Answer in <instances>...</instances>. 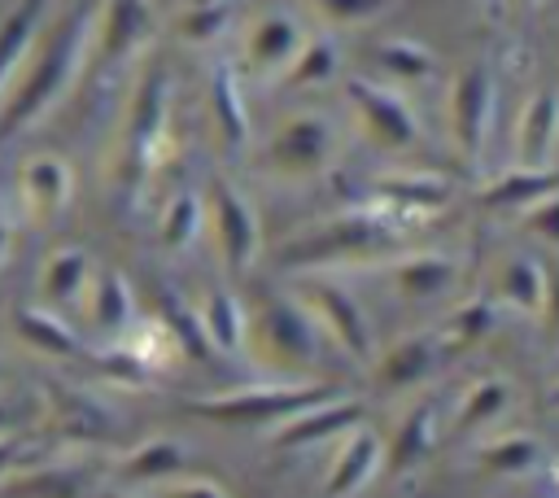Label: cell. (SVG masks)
I'll return each instance as SVG.
<instances>
[{"label":"cell","instance_id":"cell-27","mask_svg":"<svg viewBox=\"0 0 559 498\" xmlns=\"http://www.w3.org/2000/svg\"><path fill=\"white\" fill-rule=\"evenodd\" d=\"M92 275H96V262H92L87 249L66 245V249L48 253V262L39 266V297H44V306H52V310L83 306Z\"/></svg>","mask_w":559,"mask_h":498},{"label":"cell","instance_id":"cell-15","mask_svg":"<svg viewBox=\"0 0 559 498\" xmlns=\"http://www.w3.org/2000/svg\"><path fill=\"white\" fill-rule=\"evenodd\" d=\"M367 419V406L358 398H341V393H328L301 411H293L288 419H280L271 428V446L275 450H310V446H323V441H341L349 428H358Z\"/></svg>","mask_w":559,"mask_h":498},{"label":"cell","instance_id":"cell-37","mask_svg":"<svg viewBox=\"0 0 559 498\" xmlns=\"http://www.w3.org/2000/svg\"><path fill=\"white\" fill-rule=\"evenodd\" d=\"M48 419H52L57 428L74 432L79 441L92 437L96 428H105V411H100L92 398H83L79 389H52V393H48Z\"/></svg>","mask_w":559,"mask_h":498},{"label":"cell","instance_id":"cell-31","mask_svg":"<svg viewBox=\"0 0 559 498\" xmlns=\"http://www.w3.org/2000/svg\"><path fill=\"white\" fill-rule=\"evenodd\" d=\"M555 188H559V170L555 166H546V170H537V166H511L493 183L480 188V201L493 205V210H515L520 214V210H528L533 201H542Z\"/></svg>","mask_w":559,"mask_h":498},{"label":"cell","instance_id":"cell-38","mask_svg":"<svg viewBox=\"0 0 559 498\" xmlns=\"http://www.w3.org/2000/svg\"><path fill=\"white\" fill-rule=\"evenodd\" d=\"M227 22H231V9L227 4H183V13H179V22H175V31L188 39V44H214L223 31H227Z\"/></svg>","mask_w":559,"mask_h":498},{"label":"cell","instance_id":"cell-26","mask_svg":"<svg viewBox=\"0 0 559 498\" xmlns=\"http://www.w3.org/2000/svg\"><path fill=\"white\" fill-rule=\"evenodd\" d=\"M179 467H183V446L170 437H148L109 459V476L131 489H153V485L179 476Z\"/></svg>","mask_w":559,"mask_h":498},{"label":"cell","instance_id":"cell-39","mask_svg":"<svg viewBox=\"0 0 559 498\" xmlns=\"http://www.w3.org/2000/svg\"><path fill=\"white\" fill-rule=\"evenodd\" d=\"M520 218H524V227H528L537 240H546V245L559 249V188L546 192L542 201H533L528 210H520Z\"/></svg>","mask_w":559,"mask_h":498},{"label":"cell","instance_id":"cell-41","mask_svg":"<svg viewBox=\"0 0 559 498\" xmlns=\"http://www.w3.org/2000/svg\"><path fill=\"white\" fill-rule=\"evenodd\" d=\"M328 22H341V26H354V22H371L376 13H384L389 0H310Z\"/></svg>","mask_w":559,"mask_h":498},{"label":"cell","instance_id":"cell-23","mask_svg":"<svg viewBox=\"0 0 559 498\" xmlns=\"http://www.w3.org/2000/svg\"><path fill=\"white\" fill-rule=\"evenodd\" d=\"M192 310H197V323H201L205 345L214 354H223V358L245 354V345H249V306L240 301L236 288H210Z\"/></svg>","mask_w":559,"mask_h":498},{"label":"cell","instance_id":"cell-43","mask_svg":"<svg viewBox=\"0 0 559 498\" xmlns=\"http://www.w3.org/2000/svg\"><path fill=\"white\" fill-rule=\"evenodd\" d=\"M22 454H26V441H22L17 432L0 437V481H4L13 467H22Z\"/></svg>","mask_w":559,"mask_h":498},{"label":"cell","instance_id":"cell-8","mask_svg":"<svg viewBox=\"0 0 559 498\" xmlns=\"http://www.w3.org/2000/svg\"><path fill=\"white\" fill-rule=\"evenodd\" d=\"M157 35V9L153 0H96L92 31H87V61L83 74L109 79L118 66H127L148 39Z\"/></svg>","mask_w":559,"mask_h":498},{"label":"cell","instance_id":"cell-49","mask_svg":"<svg viewBox=\"0 0 559 498\" xmlns=\"http://www.w3.org/2000/svg\"><path fill=\"white\" fill-rule=\"evenodd\" d=\"M0 384H4V363H0Z\"/></svg>","mask_w":559,"mask_h":498},{"label":"cell","instance_id":"cell-42","mask_svg":"<svg viewBox=\"0 0 559 498\" xmlns=\"http://www.w3.org/2000/svg\"><path fill=\"white\" fill-rule=\"evenodd\" d=\"M546 323V332L559 341V266H550V280H546V306L537 315Z\"/></svg>","mask_w":559,"mask_h":498},{"label":"cell","instance_id":"cell-11","mask_svg":"<svg viewBox=\"0 0 559 498\" xmlns=\"http://www.w3.org/2000/svg\"><path fill=\"white\" fill-rule=\"evenodd\" d=\"M493 100H498V83H493V70L485 61H472L454 74L445 118H450V140L467 162H480V153L489 144Z\"/></svg>","mask_w":559,"mask_h":498},{"label":"cell","instance_id":"cell-19","mask_svg":"<svg viewBox=\"0 0 559 498\" xmlns=\"http://www.w3.org/2000/svg\"><path fill=\"white\" fill-rule=\"evenodd\" d=\"M83 319H87V328H92L105 345L122 341V336L135 328V319H140V315H135L131 280H127L122 271H114V266L96 271L92 284H87V297H83Z\"/></svg>","mask_w":559,"mask_h":498},{"label":"cell","instance_id":"cell-6","mask_svg":"<svg viewBox=\"0 0 559 498\" xmlns=\"http://www.w3.org/2000/svg\"><path fill=\"white\" fill-rule=\"evenodd\" d=\"M336 393L332 384H310V380H271V384H240L223 389L210 398H192L188 411L201 419H214L223 428H275L293 411Z\"/></svg>","mask_w":559,"mask_h":498},{"label":"cell","instance_id":"cell-30","mask_svg":"<svg viewBox=\"0 0 559 498\" xmlns=\"http://www.w3.org/2000/svg\"><path fill=\"white\" fill-rule=\"evenodd\" d=\"M13 332L26 349H35L39 358H70L79 354V336L74 328L52 310V306H17L13 310Z\"/></svg>","mask_w":559,"mask_h":498},{"label":"cell","instance_id":"cell-25","mask_svg":"<svg viewBox=\"0 0 559 498\" xmlns=\"http://www.w3.org/2000/svg\"><path fill=\"white\" fill-rule=\"evenodd\" d=\"M432 446H437V402H432V398H415V402L402 411L393 437L384 441V467H389L393 476L415 472V467L428 459Z\"/></svg>","mask_w":559,"mask_h":498},{"label":"cell","instance_id":"cell-16","mask_svg":"<svg viewBox=\"0 0 559 498\" xmlns=\"http://www.w3.org/2000/svg\"><path fill=\"white\" fill-rule=\"evenodd\" d=\"M441 358L445 354H441L437 332H411V336L376 349V358L367 367H371L376 389H384V393H411V389H419L437 371Z\"/></svg>","mask_w":559,"mask_h":498},{"label":"cell","instance_id":"cell-36","mask_svg":"<svg viewBox=\"0 0 559 498\" xmlns=\"http://www.w3.org/2000/svg\"><path fill=\"white\" fill-rule=\"evenodd\" d=\"M489 328H493V301H489V297H472V301H463V306H459L441 328H432V332H437V341H441V354L450 358V354L476 345L480 336H489Z\"/></svg>","mask_w":559,"mask_h":498},{"label":"cell","instance_id":"cell-7","mask_svg":"<svg viewBox=\"0 0 559 498\" xmlns=\"http://www.w3.org/2000/svg\"><path fill=\"white\" fill-rule=\"evenodd\" d=\"M293 297L301 301V310L314 319V328L354 363H371L376 358V336H371V319L362 310V301L332 275V271H297L293 280Z\"/></svg>","mask_w":559,"mask_h":498},{"label":"cell","instance_id":"cell-34","mask_svg":"<svg viewBox=\"0 0 559 498\" xmlns=\"http://www.w3.org/2000/svg\"><path fill=\"white\" fill-rule=\"evenodd\" d=\"M201 232H205V197L192 192V188L175 192V197L166 201L162 218H157V240H162V249H170V253L192 249V245L201 240Z\"/></svg>","mask_w":559,"mask_h":498},{"label":"cell","instance_id":"cell-13","mask_svg":"<svg viewBox=\"0 0 559 498\" xmlns=\"http://www.w3.org/2000/svg\"><path fill=\"white\" fill-rule=\"evenodd\" d=\"M450 197H454V188L441 175H428V170H384V175L371 179L362 205H371V210H380V214H389L393 223L406 227V223H424V218L441 214L450 205Z\"/></svg>","mask_w":559,"mask_h":498},{"label":"cell","instance_id":"cell-3","mask_svg":"<svg viewBox=\"0 0 559 498\" xmlns=\"http://www.w3.org/2000/svg\"><path fill=\"white\" fill-rule=\"evenodd\" d=\"M341 153V127L323 109H293L258 144V170L275 183L301 188L332 170Z\"/></svg>","mask_w":559,"mask_h":498},{"label":"cell","instance_id":"cell-21","mask_svg":"<svg viewBox=\"0 0 559 498\" xmlns=\"http://www.w3.org/2000/svg\"><path fill=\"white\" fill-rule=\"evenodd\" d=\"M92 485V467L74 454V459H57V463H39V467H13L0 481L4 498H83Z\"/></svg>","mask_w":559,"mask_h":498},{"label":"cell","instance_id":"cell-14","mask_svg":"<svg viewBox=\"0 0 559 498\" xmlns=\"http://www.w3.org/2000/svg\"><path fill=\"white\" fill-rule=\"evenodd\" d=\"M306 44V26L288 13V9H266L249 22L245 39H240V79H258L271 83L288 70V61L297 57V48Z\"/></svg>","mask_w":559,"mask_h":498},{"label":"cell","instance_id":"cell-46","mask_svg":"<svg viewBox=\"0 0 559 498\" xmlns=\"http://www.w3.org/2000/svg\"><path fill=\"white\" fill-rule=\"evenodd\" d=\"M192 4H227V9H231L236 0H192Z\"/></svg>","mask_w":559,"mask_h":498},{"label":"cell","instance_id":"cell-24","mask_svg":"<svg viewBox=\"0 0 559 498\" xmlns=\"http://www.w3.org/2000/svg\"><path fill=\"white\" fill-rule=\"evenodd\" d=\"M210 122L223 140V149H245L249 144V105H245V79L236 61H214L210 70Z\"/></svg>","mask_w":559,"mask_h":498},{"label":"cell","instance_id":"cell-44","mask_svg":"<svg viewBox=\"0 0 559 498\" xmlns=\"http://www.w3.org/2000/svg\"><path fill=\"white\" fill-rule=\"evenodd\" d=\"M9 253H13V218H9L4 210H0V271H4Z\"/></svg>","mask_w":559,"mask_h":498},{"label":"cell","instance_id":"cell-1","mask_svg":"<svg viewBox=\"0 0 559 498\" xmlns=\"http://www.w3.org/2000/svg\"><path fill=\"white\" fill-rule=\"evenodd\" d=\"M92 13H96V0H79L70 13L52 17L39 31L35 48L26 52L22 70L13 74V83L0 96V140H13L26 127H35L83 79Z\"/></svg>","mask_w":559,"mask_h":498},{"label":"cell","instance_id":"cell-29","mask_svg":"<svg viewBox=\"0 0 559 498\" xmlns=\"http://www.w3.org/2000/svg\"><path fill=\"white\" fill-rule=\"evenodd\" d=\"M44 17H48V0H17L9 13H0V96L22 70L26 52L35 48Z\"/></svg>","mask_w":559,"mask_h":498},{"label":"cell","instance_id":"cell-10","mask_svg":"<svg viewBox=\"0 0 559 498\" xmlns=\"http://www.w3.org/2000/svg\"><path fill=\"white\" fill-rule=\"evenodd\" d=\"M345 100H349V114L358 122V131L384 149V153H406L419 144V118L411 109V100L389 87V83H376L367 74H349L345 79Z\"/></svg>","mask_w":559,"mask_h":498},{"label":"cell","instance_id":"cell-5","mask_svg":"<svg viewBox=\"0 0 559 498\" xmlns=\"http://www.w3.org/2000/svg\"><path fill=\"white\" fill-rule=\"evenodd\" d=\"M275 380H306L319 354V328L301 310V301L288 297H266L258 310H249V345H245Z\"/></svg>","mask_w":559,"mask_h":498},{"label":"cell","instance_id":"cell-2","mask_svg":"<svg viewBox=\"0 0 559 498\" xmlns=\"http://www.w3.org/2000/svg\"><path fill=\"white\" fill-rule=\"evenodd\" d=\"M402 223H393L389 214L371 210V205H354L341 214H328L319 227L293 236L280 249V271L297 275V271H332L345 262H367V258H393L402 245Z\"/></svg>","mask_w":559,"mask_h":498},{"label":"cell","instance_id":"cell-48","mask_svg":"<svg viewBox=\"0 0 559 498\" xmlns=\"http://www.w3.org/2000/svg\"><path fill=\"white\" fill-rule=\"evenodd\" d=\"M515 4H524V9H537V4H542V0H515Z\"/></svg>","mask_w":559,"mask_h":498},{"label":"cell","instance_id":"cell-40","mask_svg":"<svg viewBox=\"0 0 559 498\" xmlns=\"http://www.w3.org/2000/svg\"><path fill=\"white\" fill-rule=\"evenodd\" d=\"M148 498H231L218 481H205V476H170V481H162V485H153L148 489Z\"/></svg>","mask_w":559,"mask_h":498},{"label":"cell","instance_id":"cell-9","mask_svg":"<svg viewBox=\"0 0 559 498\" xmlns=\"http://www.w3.org/2000/svg\"><path fill=\"white\" fill-rule=\"evenodd\" d=\"M205 227L214 236V253H218V262H223L227 275L253 271V262L262 253V223H258L253 201L227 175H214L210 179V192H205Z\"/></svg>","mask_w":559,"mask_h":498},{"label":"cell","instance_id":"cell-20","mask_svg":"<svg viewBox=\"0 0 559 498\" xmlns=\"http://www.w3.org/2000/svg\"><path fill=\"white\" fill-rule=\"evenodd\" d=\"M559 149V92L542 87L524 100L520 122H515V166H555Z\"/></svg>","mask_w":559,"mask_h":498},{"label":"cell","instance_id":"cell-45","mask_svg":"<svg viewBox=\"0 0 559 498\" xmlns=\"http://www.w3.org/2000/svg\"><path fill=\"white\" fill-rule=\"evenodd\" d=\"M9 432H13V415H9V406L0 398V437H9Z\"/></svg>","mask_w":559,"mask_h":498},{"label":"cell","instance_id":"cell-35","mask_svg":"<svg viewBox=\"0 0 559 498\" xmlns=\"http://www.w3.org/2000/svg\"><path fill=\"white\" fill-rule=\"evenodd\" d=\"M376 66L393 83H424L437 74V57L419 39H384L376 44Z\"/></svg>","mask_w":559,"mask_h":498},{"label":"cell","instance_id":"cell-47","mask_svg":"<svg viewBox=\"0 0 559 498\" xmlns=\"http://www.w3.org/2000/svg\"><path fill=\"white\" fill-rule=\"evenodd\" d=\"M550 406H559V384H555V389H550Z\"/></svg>","mask_w":559,"mask_h":498},{"label":"cell","instance_id":"cell-28","mask_svg":"<svg viewBox=\"0 0 559 498\" xmlns=\"http://www.w3.org/2000/svg\"><path fill=\"white\" fill-rule=\"evenodd\" d=\"M511 402H515V389H511L507 376H480V380H472V384L459 393V402H454V411H450V428H459V432L498 428V424L507 419Z\"/></svg>","mask_w":559,"mask_h":498},{"label":"cell","instance_id":"cell-17","mask_svg":"<svg viewBox=\"0 0 559 498\" xmlns=\"http://www.w3.org/2000/svg\"><path fill=\"white\" fill-rule=\"evenodd\" d=\"M384 472V437L371 424H358L341 437L328 476H323V498H354L362 494L376 476Z\"/></svg>","mask_w":559,"mask_h":498},{"label":"cell","instance_id":"cell-32","mask_svg":"<svg viewBox=\"0 0 559 498\" xmlns=\"http://www.w3.org/2000/svg\"><path fill=\"white\" fill-rule=\"evenodd\" d=\"M542 463V446L533 432H493L476 446V467L493 476H524Z\"/></svg>","mask_w":559,"mask_h":498},{"label":"cell","instance_id":"cell-4","mask_svg":"<svg viewBox=\"0 0 559 498\" xmlns=\"http://www.w3.org/2000/svg\"><path fill=\"white\" fill-rule=\"evenodd\" d=\"M166 135H170V79L166 66L153 61L131 87L118 131V183L127 192H140V183H148V175L162 162Z\"/></svg>","mask_w":559,"mask_h":498},{"label":"cell","instance_id":"cell-18","mask_svg":"<svg viewBox=\"0 0 559 498\" xmlns=\"http://www.w3.org/2000/svg\"><path fill=\"white\" fill-rule=\"evenodd\" d=\"M384 275L402 301L424 306V301L445 297L459 284V262L441 249H411V253H393L384 262Z\"/></svg>","mask_w":559,"mask_h":498},{"label":"cell","instance_id":"cell-22","mask_svg":"<svg viewBox=\"0 0 559 498\" xmlns=\"http://www.w3.org/2000/svg\"><path fill=\"white\" fill-rule=\"evenodd\" d=\"M546 280H550V266L537 253H507L493 271V301L507 306L511 315L537 319L546 306Z\"/></svg>","mask_w":559,"mask_h":498},{"label":"cell","instance_id":"cell-33","mask_svg":"<svg viewBox=\"0 0 559 498\" xmlns=\"http://www.w3.org/2000/svg\"><path fill=\"white\" fill-rule=\"evenodd\" d=\"M336 70H341L336 39L332 35H306V44L297 48V57L280 74V83L293 87V92H306V87H323L328 79H336Z\"/></svg>","mask_w":559,"mask_h":498},{"label":"cell","instance_id":"cell-12","mask_svg":"<svg viewBox=\"0 0 559 498\" xmlns=\"http://www.w3.org/2000/svg\"><path fill=\"white\" fill-rule=\"evenodd\" d=\"M13 188H17V210L31 227H52L70 201H74V166L52 153V149H39V153H26L17 162V175H13Z\"/></svg>","mask_w":559,"mask_h":498}]
</instances>
